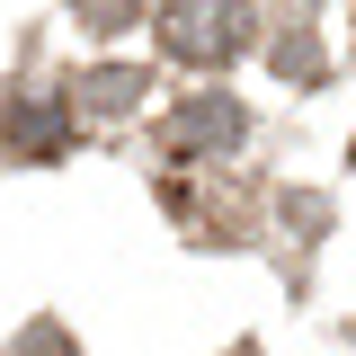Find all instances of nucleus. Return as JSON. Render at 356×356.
<instances>
[{
    "mask_svg": "<svg viewBox=\"0 0 356 356\" xmlns=\"http://www.w3.org/2000/svg\"><path fill=\"white\" fill-rule=\"evenodd\" d=\"M152 27H161V54H170V63L222 72V63L250 44V0H161Z\"/></svg>",
    "mask_w": 356,
    "mask_h": 356,
    "instance_id": "nucleus-1",
    "label": "nucleus"
},
{
    "mask_svg": "<svg viewBox=\"0 0 356 356\" xmlns=\"http://www.w3.org/2000/svg\"><path fill=\"white\" fill-rule=\"evenodd\" d=\"M241 134H250L241 98L205 89V98H187V107L170 116V152H178V161H214V152H241Z\"/></svg>",
    "mask_w": 356,
    "mask_h": 356,
    "instance_id": "nucleus-2",
    "label": "nucleus"
},
{
    "mask_svg": "<svg viewBox=\"0 0 356 356\" xmlns=\"http://www.w3.org/2000/svg\"><path fill=\"white\" fill-rule=\"evenodd\" d=\"M0 134H9V152H18V161H54V152L72 143V98H44V89H27V98H9Z\"/></svg>",
    "mask_w": 356,
    "mask_h": 356,
    "instance_id": "nucleus-3",
    "label": "nucleus"
},
{
    "mask_svg": "<svg viewBox=\"0 0 356 356\" xmlns=\"http://www.w3.org/2000/svg\"><path fill=\"white\" fill-rule=\"evenodd\" d=\"M81 116H134L143 107V72L134 63H98V72H81V98H72Z\"/></svg>",
    "mask_w": 356,
    "mask_h": 356,
    "instance_id": "nucleus-4",
    "label": "nucleus"
},
{
    "mask_svg": "<svg viewBox=\"0 0 356 356\" xmlns=\"http://www.w3.org/2000/svg\"><path fill=\"white\" fill-rule=\"evenodd\" d=\"M72 18H81L89 36H125L134 18H143V0H72Z\"/></svg>",
    "mask_w": 356,
    "mask_h": 356,
    "instance_id": "nucleus-5",
    "label": "nucleus"
},
{
    "mask_svg": "<svg viewBox=\"0 0 356 356\" xmlns=\"http://www.w3.org/2000/svg\"><path fill=\"white\" fill-rule=\"evenodd\" d=\"M9 356H72V339H63V330H44V321H36V330H27V339H18Z\"/></svg>",
    "mask_w": 356,
    "mask_h": 356,
    "instance_id": "nucleus-6",
    "label": "nucleus"
}]
</instances>
